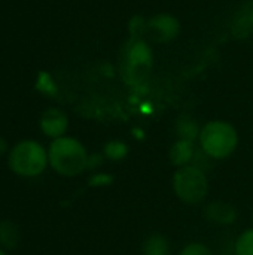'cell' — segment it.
<instances>
[{"label":"cell","mask_w":253,"mask_h":255,"mask_svg":"<svg viewBox=\"0 0 253 255\" xmlns=\"http://www.w3.org/2000/svg\"><path fill=\"white\" fill-rule=\"evenodd\" d=\"M88 157L89 154L84 143L70 136L54 139L48 148L51 169L66 178H75L84 173L88 166Z\"/></svg>","instance_id":"cell-1"},{"label":"cell","mask_w":253,"mask_h":255,"mask_svg":"<svg viewBox=\"0 0 253 255\" xmlns=\"http://www.w3.org/2000/svg\"><path fill=\"white\" fill-rule=\"evenodd\" d=\"M200 149L212 160H225L234 154L239 146V133L227 121H209L201 127L198 137Z\"/></svg>","instance_id":"cell-2"},{"label":"cell","mask_w":253,"mask_h":255,"mask_svg":"<svg viewBox=\"0 0 253 255\" xmlns=\"http://www.w3.org/2000/svg\"><path fill=\"white\" fill-rule=\"evenodd\" d=\"M7 166L10 172L21 178H36L49 166L48 149L37 140H21L9 151Z\"/></svg>","instance_id":"cell-3"},{"label":"cell","mask_w":253,"mask_h":255,"mask_svg":"<svg viewBox=\"0 0 253 255\" xmlns=\"http://www.w3.org/2000/svg\"><path fill=\"white\" fill-rule=\"evenodd\" d=\"M173 191L185 205H200L209 194V179L204 170L194 164L180 167L173 175Z\"/></svg>","instance_id":"cell-4"},{"label":"cell","mask_w":253,"mask_h":255,"mask_svg":"<svg viewBox=\"0 0 253 255\" xmlns=\"http://www.w3.org/2000/svg\"><path fill=\"white\" fill-rule=\"evenodd\" d=\"M154 66V55L151 48L143 40H131L124 49L121 60L122 76L130 85L143 84Z\"/></svg>","instance_id":"cell-5"},{"label":"cell","mask_w":253,"mask_h":255,"mask_svg":"<svg viewBox=\"0 0 253 255\" xmlns=\"http://www.w3.org/2000/svg\"><path fill=\"white\" fill-rule=\"evenodd\" d=\"M146 30L154 42L164 43L177 37V34L180 33V22L171 15L160 13L148 21Z\"/></svg>","instance_id":"cell-6"},{"label":"cell","mask_w":253,"mask_h":255,"mask_svg":"<svg viewBox=\"0 0 253 255\" xmlns=\"http://www.w3.org/2000/svg\"><path fill=\"white\" fill-rule=\"evenodd\" d=\"M39 126H40L42 133L46 137L54 140V139L63 137L66 134V131L69 128V118L61 109L49 108L42 114Z\"/></svg>","instance_id":"cell-7"},{"label":"cell","mask_w":253,"mask_h":255,"mask_svg":"<svg viewBox=\"0 0 253 255\" xmlns=\"http://www.w3.org/2000/svg\"><path fill=\"white\" fill-rule=\"evenodd\" d=\"M204 218L218 226H233L237 221V209L227 202H212L203 211Z\"/></svg>","instance_id":"cell-8"},{"label":"cell","mask_w":253,"mask_h":255,"mask_svg":"<svg viewBox=\"0 0 253 255\" xmlns=\"http://www.w3.org/2000/svg\"><path fill=\"white\" fill-rule=\"evenodd\" d=\"M195 152L197 151H195L194 142L185 140V139H177L173 143V146L170 148L169 157H170L171 164L176 166L177 169H180V167H185V166L192 164V160H194Z\"/></svg>","instance_id":"cell-9"},{"label":"cell","mask_w":253,"mask_h":255,"mask_svg":"<svg viewBox=\"0 0 253 255\" xmlns=\"http://www.w3.org/2000/svg\"><path fill=\"white\" fill-rule=\"evenodd\" d=\"M19 227L10 220L0 221V247L4 250H15L19 245Z\"/></svg>","instance_id":"cell-10"},{"label":"cell","mask_w":253,"mask_h":255,"mask_svg":"<svg viewBox=\"0 0 253 255\" xmlns=\"http://www.w3.org/2000/svg\"><path fill=\"white\" fill-rule=\"evenodd\" d=\"M170 245L166 236L154 233L148 236L142 245V255H169Z\"/></svg>","instance_id":"cell-11"},{"label":"cell","mask_w":253,"mask_h":255,"mask_svg":"<svg viewBox=\"0 0 253 255\" xmlns=\"http://www.w3.org/2000/svg\"><path fill=\"white\" fill-rule=\"evenodd\" d=\"M176 133H177L179 139L195 142L200 137L201 128L197 124L195 120H192V118H180L177 121V124H176Z\"/></svg>","instance_id":"cell-12"},{"label":"cell","mask_w":253,"mask_h":255,"mask_svg":"<svg viewBox=\"0 0 253 255\" xmlns=\"http://www.w3.org/2000/svg\"><path fill=\"white\" fill-rule=\"evenodd\" d=\"M103 155L110 161H121L128 155V145L121 140H110L104 145Z\"/></svg>","instance_id":"cell-13"},{"label":"cell","mask_w":253,"mask_h":255,"mask_svg":"<svg viewBox=\"0 0 253 255\" xmlns=\"http://www.w3.org/2000/svg\"><path fill=\"white\" fill-rule=\"evenodd\" d=\"M234 255H253V227L245 230L234 244Z\"/></svg>","instance_id":"cell-14"},{"label":"cell","mask_w":253,"mask_h":255,"mask_svg":"<svg viewBox=\"0 0 253 255\" xmlns=\"http://www.w3.org/2000/svg\"><path fill=\"white\" fill-rule=\"evenodd\" d=\"M113 176L110 173H104V172H94L89 179H88V185L92 188H103V187H109L113 184Z\"/></svg>","instance_id":"cell-15"},{"label":"cell","mask_w":253,"mask_h":255,"mask_svg":"<svg viewBox=\"0 0 253 255\" xmlns=\"http://www.w3.org/2000/svg\"><path fill=\"white\" fill-rule=\"evenodd\" d=\"M179 255H215V254H213V251H212L207 245H204V244H201V242H191V244H188V245H185V247L182 248V251H180V254Z\"/></svg>","instance_id":"cell-16"},{"label":"cell","mask_w":253,"mask_h":255,"mask_svg":"<svg viewBox=\"0 0 253 255\" xmlns=\"http://www.w3.org/2000/svg\"><path fill=\"white\" fill-rule=\"evenodd\" d=\"M103 160H104V155H100V154H91L88 157V166H86V170H95L98 169L101 164H103Z\"/></svg>","instance_id":"cell-17"},{"label":"cell","mask_w":253,"mask_h":255,"mask_svg":"<svg viewBox=\"0 0 253 255\" xmlns=\"http://www.w3.org/2000/svg\"><path fill=\"white\" fill-rule=\"evenodd\" d=\"M7 148H9L7 142L0 136V157H1V155H4V154L7 152Z\"/></svg>","instance_id":"cell-18"},{"label":"cell","mask_w":253,"mask_h":255,"mask_svg":"<svg viewBox=\"0 0 253 255\" xmlns=\"http://www.w3.org/2000/svg\"><path fill=\"white\" fill-rule=\"evenodd\" d=\"M0 255H7L6 250H4V248H1V247H0Z\"/></svg>","instance_id":"cell-19"},{"label":"cell","mask_w":253,"mask_h":255,"mask_svg":"<svg viewBox=\"0 0 253 255\" xmlns=\"http://www.w3.org/2000/svg\"><path fill=\"white\" fill-rule=\"evenodd\" d=\"M221 255H231V254H227V253H224V254H221Z\"/></svg>","instance_id":"cell-20"},{"label":"cell","mask_w":253,"mask_h":255,"mask_svg":"<svg viewBox=\"0 0 253 255\" xmlns=\"http://www.w3.org/2000/svg\"><path fill=\"white\" fill-rule=\"evenodd\" d=\"M252 223H253V215H252Z\"/></svg>","instance_id":"cell-21"}]
</instances>
